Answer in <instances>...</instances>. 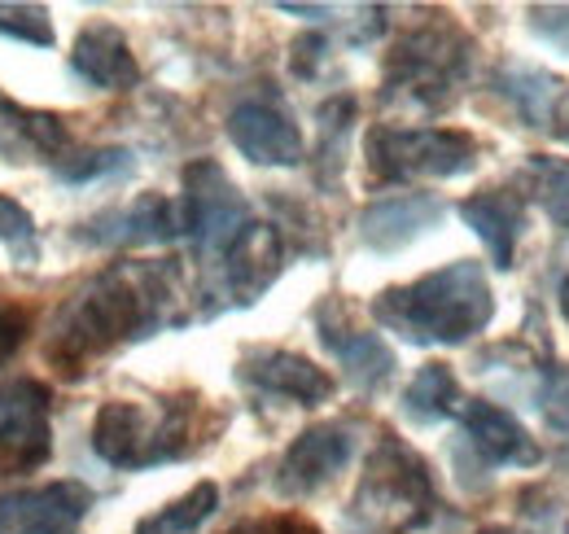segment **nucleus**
<instances>
[{"mask_svg": "<svg viewBox=\"0 0 569 534\" xmlns=\"http://www.w3.org/2000/svg\"><path fill=\"white\" fill-rule=\"evenodd\" d=\"M27 329H31V316L18 312V307H4V303H0V364L18 355V346L27 342Z\"/></svg>", "mask_w": 569, "mask_h": 534, "instance_id": "30", "label": "nucleus"}, {"mask_svg": "<svg viewBox=\"0 0 569 534\" xmlns=\"http://www.w3.org/2000/svg\"><path fill=\"white\" fill-rule=\"evenodd\" d=\"M325 346L338 355V364L347 368V377L359 390H377L381 382H390L395 373V350L377 334H359V329H329L325 325Z\"/></svg>", "mask_w": 569, "mask_h": 534, "instance_id": "20", "label": "nucleus"}, {"mask_svg": "<svg viewBox=\"0 0 569 534\" xmlns=\"http://www.w3.org/2000/svg\"><path fill=\"white\" fill-rule=\"evenodd\" d=\"M92 452L114 468H149L189 452V403H162L144 412L141 403L110 399L92 421Z\"/></svg>", "mask_w": 569, "mask_h": 534, "instance_id": "3", "label": "nucleus"}, {"mask_svg": "<svg viewBox=\"0 0 569 534\" xmlns=\"http://www.w3.org/2000/svg\"><path fill=\"white\" fill-rule=\"evenodd\" d=\"M526 189L535 194V201L543 206V215L557 224V228H569V158H548V154H535L521 171Z\"/></svg>", "mask_w": 569, "mask_h": 534, "instance_id": "23", "label": "nucleus"}, {"mask_svg": "<svg viewBox=\"0 0 569 534\" xmlns=\"http://www.w3.org/2000/svg\"><path fill=\"white\" fill-rule=\"evenodd\" d=\"M49 386L36 377L0 382V477L36 473L53 456Z\"/></svg>", "mask_w": 569, "mask_h": 534, "instance_id": "7", "label": "nucleus"}, {"mask_svg": "<svg viewBox=\"0 0 569 534\" xmlns=\"http://www.w3.org/2000/svg\"><path fill=\"white\" fill-rule=\"evenodd\" d=\"M241 377L268 395H281V399H293L302 407H316L338 390V382L298 350H250L241 359Z\"/></svg>", "mask_w": 569, "mask_h": 534, "instance_id": "14", "label": "nucleus"}, {"mask_svg": "<svg viewBox=\"0 0 569 534\" xmlns=\"http://www.w3.org/2000/svg\"><path fill=\"white\" fill-rule=\"evenodd\" d=\"M460 421H465V434H469V443H473V452H482L491 465H539V443L530 438V429L512 416V412H503L499 403H487V399H469L465 403V412H460Z\"/></svg>", "mask_w": 569, "mask_h": 534, "instance_id": "17", "label": "nucleus"}, {"mask_svg": "<svg viewBox=\"0 0 569 534\" xmlns=\"http://www.w3.org/2000/svg\"><path fill=\"white\" fill-rule=\"evenodd\" d=\"M128 167H132L128 149H83V154L53 162L58 180H67V185H88V180H101V176H114V171H128Z\"/></svg>", "mask_w": 569, "mask_h": 534, "instance_id": "26", "label": "nucleus"}, {"mask_svg": "<svg viewBox=\"0 0 569 534\" xmlns=\"http://www.w3.org/2000/svg\"><path fill=\"white\" fill-rule=\"evenodd\" d=\"M460 219L478 233L491 264L508 271L517 259V237H521V201L503 194V189H487V194H473V198L460 201Z\"/></svg>", "mask_w": 569, "mask_h": 534, "instance_id": "19", "label": "nucleus"}, {"mask_svg": "<svg viewBox=\"0 0 569 534\" xmlns=\"http://www.w3.org/2000/svg\"><path fill=\"white\" fill-rule=\"evenodd\" d=\"M171 303V271L153 264H114L92 285H83L62 307L53 337L44 346V359L58 368V377L79 382L92 359L110 355L114 346L144 337L149 329L167 325Z\"/></svg>", "mask_w": 569, "mask_h": 534, "instance_id": "1", "label": "nucleus"}, {"mask_svg": "<svg viewBox=\"0 0 569 534\" xmlns=\"http://www.w3.org/2000/svg\"><path fill=\"white\" fill-rule=\"evenodd\" d=\"M0 36L49 49L53 44V22L44 4H0Z\"/></svg>", "mask_w": 569, "mask_h": 534, "instance_id": "27", "label": "nucleus"}, {"mask_svg": "<svg viewBox=\"0 0 569 534\" xmlns=\"http://www.w3.org/2000/svg\"><path fill=\"white\" fill-rule=\"evenodd\" d=\"M561 316H566V325H569V276H566V285H561Z\"/></svg>", "mask_w": 569, "mask_h": 534, "instance_id": "33", "label": "nucleus"}, {"mask_svg": "<svg viewBox=\"0 0 569 534\" xmlns=\"http://www.w3.org/2000/svg\"><path fill=\"white\" fill-rule=\"evenodd\" d=\"M71 70L101 88V92H128L141 83V67L128 49V36L110 22H88L79 36H74V49H71Z\"/></svg>", "mask_w": 569, "mask_h": 534, "instance_id": "15", "label": "nucleus"}, {"mask_svg": "<svg viewBox=\"0 0 569 534\" xmlns=\"http://www.w3.org/2000/svg\"><path fill=\"white\" fill-rule=\"evenodd\" d=\"M284 13H302V18H325L329 9H320V4H281Z\"/></svg>", "mask_w": 569, "mask_h": 534, "instance_id": "32", "label": "nucleus"}, {"mask_svg": "<svg viewBox=\"0 0 569 534\" xmlns=\"http://www.w3.org/2000/svg\"><path fill=\"white\" fill-rule=\"evenodd\" d=\"M359 513H403L408 522H426L433 508V486H429V468L421 465L417 452H408L399 438H381V447L372 452L363 486L356 495Z\"/></svg>", "mask_w": 569, "mask_h": 534, "instance_id": "8", "label": "nucleus"}, {"mask_svg": "<svg viewBox=\"0 0 569 534\" xmlns=\"http://www.w3.org/2000/svg\"><path fill=\"white\" fill-rule=\"evenodd\" d=\"M465 395H460V382L451 373V364H421L417 377L408 382L403 390V412L417 421V425H438V421H451L465 412Z\"/></svg>", "mask_w": 569, "mask_h": 534, "instance_id": "21", "label": "nucleus"}, {"mask_svg": "<svg viewBox=\"0 0 569 534\" xmlns=\"http://www.w3.org/2000/svg\"><path fill=\"white\" fill-rule=\"evenodd\" d=\"M530 31L548 44V49H557V53H566L569 58V4H535L530 9Z\"/></svg>", "mask_w": 569, "mask_h": 534, "instance_id": "28", "label": "nucleus"}, {"mask_svg": "<svg viewBox=\"0 0 569 534\" xmlns=\"http://www.w3.org/2000/svg\"><path fill=\"white\" fill-rule=\"evenodd\" d=\"M351 456H356L351 425L320 421V425L302 429L289 443L281 473H277V486H281V495H311V491H320L325 482H333L342 468L351 465Z\"/></svg>", "mask_w": 569, "mask_h": 534, "instance_id": "10", "label": "nucleus"}, {"mask_svg": "<svg viewBox=\"0 0 569 534\" xmlns=\"http://www.w3.org/2000/svg\"><path fill=\"white\" fill-rule=\"evenodd\" d=\"M503 83H508L503 92L512 97V106L521 110V119L530 128H543L552 119L557 97H566V83L552 79V75H543V70H512V75H503Z\"/></svg>", "mask_w": 569, "mask_h": 534, "instance_id": "24", "label": "nucleus"}, {"mask_svg": "<svg viewBox=\"0 0 569 534\" xmlns=\"http://www.w3.org/2000/svg\"><path fill=\"white\" fill-rule=\"evenodd\" d=\"M92 500V486L74 477L0 495V534H74Z\"/></svg>", "mask_w": 569, "mask_h": 534, "instance_id": "9", "label": "nucleus"}, {"mask_svg": "<svg viewBox=\"0 0 569 534\" xmlns=\"http://www.w3.org/2000/svg\"><path fill=\"white\" fill-rule=\"evenodd\" d=\"M228 140L254 167H298L302 162V132L293 128L289 115H281L268 101H241L228 115Z\"/></svg>", "mask_w": 569, "mask_h": 534, "instance_id": "11", "label": "nucleus"}, {"mask_svg": "<svg viewBox=\"0 0 569 534\" xmlns=\"http://www.w3.org/2000/svg\"><path fill=\"white\" fill-rule=\"evenodd\" d=\"M325 36H302V40H293V70L302 75V79H311L316 67L325 62Z\"/></svg>", "mask_w": 569, "mask_h": 534, "instance_id": "31", "label": "nucleus"}, {"mask_svg": "<svg viewBox=\"0 0 569 534\" xmlns=\"http://www.w3.org/2000/svg\"><path fill=\"white\" fill-rule=\"evenodd\" d=\"M543 416L552 429L569 434V368H552L543 386Z\"/></svg>", "mask_w": 569, "mask_h": 534, "instance_id": "29", "label": "nucleus"}, {"mask_svg": "<svg viewBox=\"0 0 569 534\" xmlns=\"http://www.w3.org/2000/svg\"><path fill=\"white\" fill-rule=\"evenodd\" d=\"M368 176L377 185L456 180L478 162V140L456 128H372L363 140Z\"/></svg>", "mask_w": 569, "mask_h": 534, "instance_id": "4", "label": "nucleus"}, {"mask_svg": "<svg viewBox=\"0 0 569 534\" xmlns=\"http://www.w3.org/2000/svg\"><path fill=\"white\" fill-rule=\"evenodd\" d=\"M496 316V294L473 259L426 271L412 285H395L372 298V320L412 346H460Z\"/></svg>", "mask_w": 569, "mask_h": 534, "instance_id": "2", "label": "nucleus"}, {"mask_svg": "<svg viewBox=\"0 0 569 534\" xmlns=\"http://www.w3.org/2000/svg\"><path fill=\"white\" fill-rule=\"evenodd\" d=\"M281 233L272 224H246V233L223 255V298L237 307L259 303L272 289V280L281 276Z\"/></svg>", "mask_w": 569, "mask_h": 534, "instance_id": "12", "label": "nucleus"}, {"mask_svg": "<svg viewBox=\"0 0 569 534\" xmlns=\"http://www.w3.org/2000/svg\"><path fill=\"white\" fill-rule=\"evenodd\" d=\"M184 228H180V210L162 194H141L128 206H114L106 215H97L83 237L97 241V246H162V241H176Z\"/></svg>", "mask_w": 569, "mask_h": 534, "instance_id": "13", "label": "nucleus"}, {"mask_svg": "<svg viewBox=\"0 0 569 534\" xmlns=\"http://www.w3.org/2000/svg\"><path fill=\"white\" fill-rule=\"evenodd\" d=\"M0 246L13 255V264L36 267L40 264V233H36V219L31 210L18 198L0 194Z\"/></svg>", "mask_w": 569, "mask_h": 534, "instance_id": "25", "label": "nucleus"}, {"mask_svg": "<svg viewBox=\"0 0 569 534\" xmlns=\"http://www.w3.org/2000/svg\"><path fill=\"white\" fill-rule=\"evenodd\" d=\"M473 40L460 36L451 22H433L412 31L386 70V101L412 106V110H438L451 101V88L469 75Z\"/></svg>", "mask_w": 569, "mask_h": 534, "instance_id": "5", "label": "nucleus"}, {"mask_svg": "<svg viewBox=\"0 0 569 534\" xmlns=\"http://www.w3.org/2000/svg\"><path fill=\"white\" fill-rule=\"evenodd\" d=\"M184 198H180V228L193 237L202 255H228V246L246 233V198L232 176L214 162L198 158L184 167Z\"/></svg>", "mask_w": 569, "mask_h": 534, "instance_id": "6", "label": "nucleus"}, {"mask_svg": "<svg viewBox=\"0 0 569 534\" xmlns=\"http://www.w3.org/2000/svg\"><path fill=\"white\" fill-rule=\"evenodd\" d=\"M67 123L49 110H31L18 106L13 97L0 92V158L9 162H27V158H62L67 149Z\"/></svg>", "mask_w": 569, "mask_h": 534, "instance_id": "18", "label": "nucleus"}, {"mask_svg": "<svg viewBox=\"0 0 569 534\" xmlns=\"http://www.w3.org/2000/svg\"><path fill=\"white\" fill-rule=\"evenodd\" d=\"M442 219V206L429 198V194H399V198H381L372 201L363 215H359V237L368 250L377 255H395L403 246H412L426 228H433Z\"/></svg>", "mask_w": 569, "mask_h": 534, "instance_id": "16", "label": "nucleus"}, {"mask_svg": "<svg viewBox=\"0 0 569 534\" xmlns=\"http://www.w3.org/2000/svg\"><path fill=\"white\" fill-rule=\"evenodd\" d=\"M219 508V486L214 482H198L189 495H180L176 504L149 513L137 534H193L198 526H207Z\"/></svg>", "mask_w": 569, "mask_h": 534, "instance_id": "22", "label": "nucleus"}]
</instances>
